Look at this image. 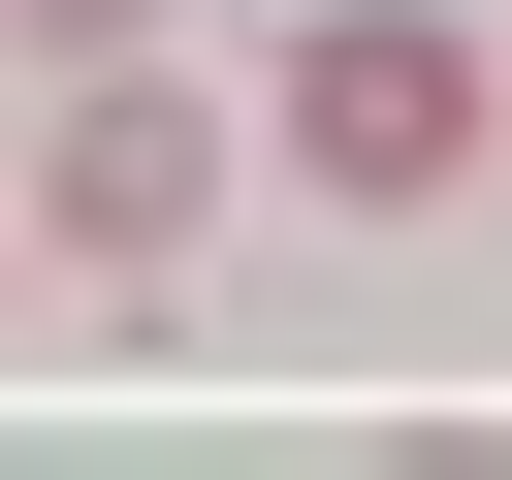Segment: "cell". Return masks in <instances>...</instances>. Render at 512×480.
<instances>
[{
	"instance_id": "cell-1",
	"label": "cell",
	"mask_w": 512,
	"mask_h": 480,
	"mask_svg": "<svg viewBox=\"0 0 512 480\" xmlns=\"http://www.w3.org/2000/svg\"><path fill=\"white\" fill-rule=\"evenodd\" d=\"M288 160H320V192H480V32L320 0V32H288Z\"/></svg>"
},
{
	"instance_id": "cell-2",
	"label": "cell",
	"mask_w": 512,
	"mask_h": 480,
	"mask_svg": "<svg viewBox=\"0 0 512 480\" xmlns=\"http://www.w3.org/2000/svg\"><path fill=\"white\" fill-rule=\"evenodd\" d=\"M192 224H224V96H160V64H96V96H64V256H96V288H160Z\"/></svg>"
},
{
	"instance_id": "cell-3",
	"label": "cell",
	"mask_w": 512,
	"mask_h": 480,
	"mask_svg": "<svg viewBox=\"0 0 512 480\" xmlns=\"http://www.w3.org/2000/svg\"><path fill=\"white\" fill-rule=\"evenodd\" d=\"M32 32H64V64H128V32H160V0H32Z\"/></svg>"
}]
</instances>
